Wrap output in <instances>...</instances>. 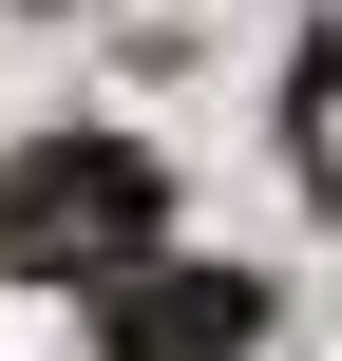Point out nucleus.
Listing matches in <instances>:
<instances>
[{"instance_id":"1","label":"nucleus","mask_w":342,"mask_h":361,"mask_svg":"<svg viewBox=\"0 0 342 361\" xmlns=\"http://www.w3.org/2000/svg\"><path fill=\"white\" fill-rule=\"evenodd\" d=\"M152 228H171V171L133 133H19L0 152V267L19 286H114V267H152Z\"/></svg>"},{"instance_id":"2","label":"nucleus","mask_w":342,"mask_h":361,"mask_svg":"<svg viewBox=\"0 0 342 361\" xmlns=\"http://www.w3.org/2000/svg\"><path fill=\"white\" fill-rule=\"evenodd\" d=\"M248 343H267L248 267H114L95 286V361H248Z\"/></svg>"},{"instance_id":"3","label":"nucleus","mask_w":342,"mask_h":361,"mask_svg":"<svg viewBox=\"0 0 342 361\" xmlns=\"http://www.w3.org/2000/svg\"><path fill=\"white\" fill-rule=\"evenodd\" d=\"M286 152H305V190L342 209V57H305V76H286Z\"/></svg>"}]
</instances>
